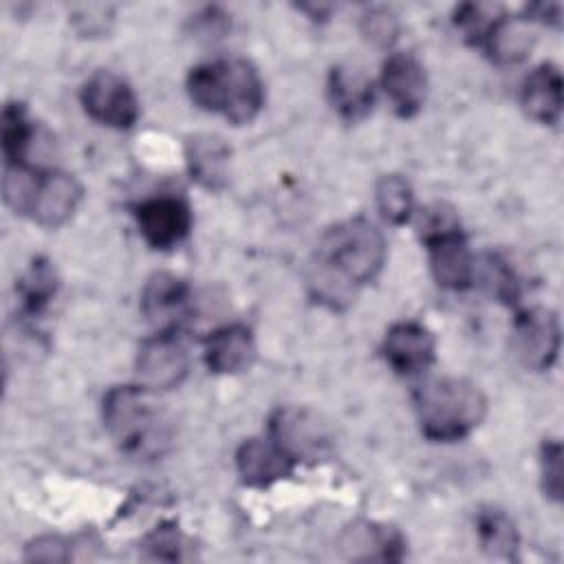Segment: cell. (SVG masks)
Segmentation results:
<instances>
[{"label":"cell","instance_id":"1","mask_svg":"<svg viewBox=\"0 0 564 564\" xmlns=\"http://www.w3.org/2000/svg\"><path fill=\"white\" fill-rule=\"evenodd\" d=\"M388 256L386 236L364 216L346 218L328 227L317 245V260L308 280L313 295L337 308L355 289L372 282Z\"/></svg>","mask_w":564,"mask_h":564},{"label":"cell","instance_id":"2","mask_svg":"<svg viewBox=\"0 0 564 564\" xmlns=\"http://www.w3.org/2000/svg\"><path fill=\"white\" fill-rule=\"evenodd\" d=\"M104 425L121 452L134 458H161L174 438L172 421L156 392L141 386H115L101 401Z\"/></svg>","mask_w":564,"mask_h":564},{"label":"cell","instance_id":"3","mask_svg":"<svg viewBox=\"0 0 564 564\" xmlns=\"http://www.w3.org/2000/svg\"><path fill=\"white\" fill-rule=\"evenodd\" d=\"M187 95L200 110L218 112L234 126L253 121L264 106L262 77L242 57L194 66L187 75Z\"/></svg>","mask_w":564,"mask_h":564},{"label":"cell","instance_id":"4","mask_svg":"<svg viewBox=\"0 0 564 564\" xmlns=\"http://www.w3.org/2000/svg\"><path fill=\"white\" fill-rule=\"evenodd\" d=\"M419 427L425 438L452 443L469 436L487 416V397L469 379L436 377L412 392Z\"/></svg>","mask_w":564,"mask_h":564},{"label":"cell","instance_id":"5","mask_svg":"<svg viewBox=\"0 0 564 564\" xmlns=\"http://www.w3.org/2000/svg\"><path fill=\"white\" fill-rule=\"evenodd\" d=\"M269 436L295 460H319L333 452L330 427L311 410L278 408L269 419Z\"/></svg>","mask_w":564,"mask_h":564},{"label":"cell","instance_id":"6","mask_svg":"<svg viewBox=\"0 0 564 564\" xmlns=\"http://www.w3.org/2000/svg\"><path fill=\"white\" fill-rule=\"evenodd\" d=\"M86 115L108 128L128 130L139 119V99L132 86L112 70L93 73L79 93Z\"/></svg>","mask_w":564,"mask_h":564},{"label":"cell","instance_id":"7","mask_svg":"<svg viewBox=\"0 0 564 564\" xmlns=\"http://www.w3.org/2000/svg\"><path fill=\"white\" fill-rule=\"evenodd\" d=\"M511 348L522 366L549 370L560 352V319L551 308L518 311L511 326Z\"/></svg>","mask_w":564,"mask_h":564},{"label":"cell","instance_id":"8","mask_svg":"<svg viewBox=\"0 0 564 564\" xmlns=\"http://www.w3.org/2000/svg\"><path fill=\"white\" fill-rule=\"evenodd\" d=\"M139 234L152 249L176 247L192 227V209L181 196L159 194L132 207Z\"/></svg>","mask_w":564,"mask_h":564},{"label":"cell","instance_id":"9","mask_svg":"<svg viewBox=\"0 0 564 564\" xmlns=\"http://www.w3.org/2000/svg\"><path fill=\"white\" fill-rule=\"evenodd\" d=\"M187 350L172 330H159L141 341L137 352V372L141 383L154 392L170 390L187 377Z\"/></svg>","mask_w":564,"mask_h":564},{"label":"cell","instance_id":"10","mask_svg":"<svg viewBox=\"0 0 564 564\" xmlns=\"http://www.w3.org/2000/svg\"><path fill=\"white\" fill-rule=\"evenodd\" d=\"M427 249L430 271L438 286L465 291L476 282V258L469 251L463 229H449L421 240Z\"/></svg>","mask_w":564,"mask_h":564},{"label":"cell","instance_id":"11","mask_svg":"<svg viewBox=\"0 0 564 564\" xmlns=\"http://www.w3.org/2000/svg\"><path fill=\"white\" fill-rule=\"evenodd\" d=\"M381 88L401 119L414 117L427 95V75L412 53H390L381 66Z\"/></svg>","mask_w":564,"mask_h":564},{"label":"cell","instance_id":"12","mask_svg":"<svg viewBox=\"0 0 564 564\" xmlns=\"http://www.w3.org/2000/svg\"><path fill=\"white\" fill-rule=\"evenodd\" d=\"M381 352L397 375L412 377L421 375L434 364L436 339L423 324L405 319L388 328Z\"/></svg>","mask_w":564,"mask_h":564},{"label":"cell","instance_id":"13","mask_svg":"<svg viewBox=\"0 0 564 564\" xmlns=\"http://www.w3.org/2000/svg\"><path fill=\"white\" fill-rule=\"evenodd\" d=\"M141 311L159 330L176 333L192 313V291L178 275L156 271L143 286Z\"/></svg>","mask_w":564,"mask_h":564},{"label":"cell","instance_id":"14","mask_svg":"<svg viewBox=\"0 0 564 564\" xmlns=\"http://www.w3.org/2000/svg\"><path fill=\"white\" fill-rule=\"evenodd\" d=\"M82 196L84 187L73 174L59 170H40L29 216L37 225L55 229L75 214V209L82 203Z\"/></svg>","mask_w":564,"mask_h":564},{"label":"cell","instance_id":"15","mask_svg":"<svg viewBox=\"0 0 564 564\" xmlns=\"http://www.w3.org/2000/svg\"><path fill=\"white\" fill-rule=\"evenodd\" d=\"M341 551L355 562H399L405 555V538L399 529L381 522L357 520L341 533Z\"/></svg>","mask_w":564,"mask_h":564},{"label":"cell","instance_id":"16","mask_svg":"<svg viewBox=\"0 0 564 564\" xmlns=\"http://www.w3.org/2000/svg\"><path fill=\"white\" fill-rule=\"evenodd\" d=\"M297 463L269 436V438H247L236 452V469L245 485L269 487L286 476H291Z\"/></svg>","mask_w":564,"mask_h":564},{"label":"cell","instance_id":"17","mask_svg":"<svg viewBox=\"0 0 564 564\" xmlns=\"http://www.w3.org/2000/svg\"><path fill=\"white\" fill-rule=\"evenodd\" d=\"M256 339L245 324H225L205 339V364L216 375H238L256 361Z\"/></svg>","mask_w":564,"mask_h":564},{"label":"cell","instance_id":"18","mask_svg":"<svg viewBox=\"0 0 564 564\" xmlns=\"http://www.w3.org/2000/svg\"><path fill=\"white\" fill-rule=\"evenodd\" d=\"M328 97L346 121L364 119L375 104V86L357 64H337L328 73Z\"/></svg>","mask_w":564,"mask_h":564},{"label":"cell","instance_id":"19","mask_svg":"<svg viewBox=\"0 0 564 564\" xmlns=\"http://www.w3.org/2000/svg\"><path fill=\"white\" fill-rule=\"evenodd\" d=\"M562 88L564 84L560 68L551 62H544L524 77L520 88V104L533 121L553 126L560 121L562 115Z\"/></svg>","mask_w":564,"mask_h":564},{"label":"cell","instance_id":"20","mask_svg":"<svg viewBox=\"0 0 564 564\" xmlns=\"http://www.w3.org/2000/svg\"><path fill=\"white\" fill-rule=\"evenodd\" d=\"M480 44L491 62L509 66L529 57L535 46V31L524 15H498L487 26Z\"/></svg>","mask_w":564,"mask_h":564},{"label":"cell","instance_id":"21","mask_svg":"<svg viewBox=\"0 0 564 564\" xmlns=\"http://www.w3.org/2000/svg\"><path fill=\"white\" fill-rule=\"evenodd\" d=\"M231 150L218 134H194L185 145V161L192 181L205 189H220L229 176Z\"/></svg>","mask_w":564,"mask_h":564},{"label":"cell","instance_id":"22","mask_svg":"<svg viewBox=\"0 0 564 564\" xmlns=\"http://www.w3.org/2000/svg\"><path fill=\"white\" fill-rule=\"evenodd\" d=\"M476 533L482 551L494 557L511 560L518 549V529L513 520L498 507H482L476 513Z\"/></svg>","mask_w":564,"mask_h":564},{"label":"cell","instance_id":"23","mask_svg":"<svg viewBox=\"0 0 564 564\" xmlns=\"http://www.w3.org/2000/svg\"><path fill=\"white\" fill-rule=\"evenodd\" d=\"M57 286L59 278L55 267L46 258H35L15 286L22 300V311L29 315H40L57 293Z\"/></svg>","mask_w":564,"mask_h":564},{"label":"cell","instance_id":"24","mask_svg":"<svg viewBox=\"0 0 564 564\" xmlns=\"http://www.w3.org/2000/svg\"><path fill=\"white\" fill-rule=\"evenodd\" d=\"M377 209L390 225H405L414 216V192L405 176L386 174L375 187Z\"/></svg>","mask_w":564,"mask_h":564},{"label":"cell","instance_id":"25","mask_svg":"<svg viewBox=\"0 0 564 564\" xmlns=\"http://www.w3.org/2000/svg\"><path fill=\"white\" fill-rule=\"evenodd\" d=\"M2 154L7 163H24L26 148L33 137L31 121L22 104H7L2 108Z\"/></svg>","mask_w":564,"mask_h":564},{"label":"cell","instance_id":"26","mask_svg":"<svg viewBox=\"0 0 564 564\" xmlns=\"http://www.w3.org/2000/svg\"><path fill=\"white\" fill-rule=\"evenodd\" d=\"M185 546H187V540L174 522L159 524L141 540V551H143V557L148 560H170V562L183 560Z\"/></svg>","mask_w":564,"mask_h":564},{"label":"cell","instance_id":"27","mask_svg":"<svg viewBox=\"0 0 564 564\" xmlns=\"http://www.w3.org/2000/svg\"><path fill=\"white\" fill-rule=\"evenodd\" d=\"M480 264H482L480 278L489 289V293L500 302H516L520 291H518V278L511 271V267L496 253H485Z\"/></svg>","mask_w":564,"mask_h":564},{"label":"cell","instance_id":"28","mask_svg":"<svg viewBox=\"0 0 564 564\" xmlns=\"http://www.w3.org/2000/svg\"><path fill=\"white\" fill-rule=\"evenodd\" d=\"M540 476L544 496L560 502L562 500V445L560 441H544L540 452Z\"/></svg>","mask_w":564,"mask_h":564},{"label":"cell","instance_id":"29","mask_svg":"<svg viewBox=\"0 0 564 564\" xmlns=\"http://www.w3.org/2000/svg\"><path fill=\"white\" fill-rule=\"evenodd\" d=\"M361 33L377 46H390L399 33V20L388 9H370L361 18Z\"/></svg>","mask_w":564,"mask_h":564},{"label":"cell","instance_id":"30","mask_svg":"<svg viewBox=\"0 0 564 564\" xmlns=\"http://www.w3.org/2000/svg\"><path fill=\"white\" fill-rule=\"evenodd\" d=\"M70 542L62 535H40L24 546V560L29 562H68L73 557Z\"/></svg>","mask_w":564,"mask_h":564}]
</instances>
